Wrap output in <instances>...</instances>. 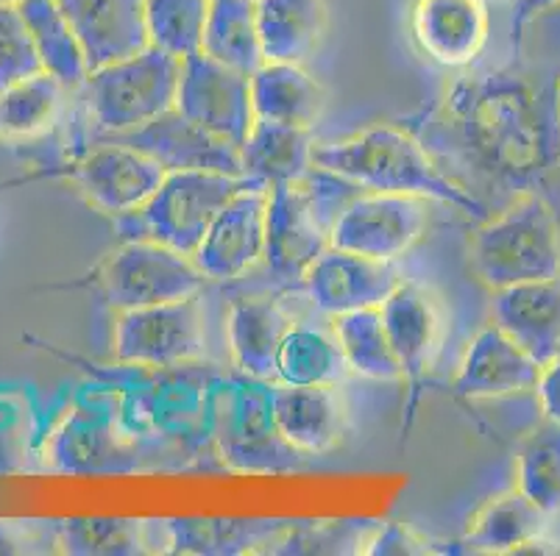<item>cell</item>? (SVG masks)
I'll use <instances>...</instances> for the list:
<instances>
[{"mask_svg": "<svg viewBox=\"0 0 560 556\" xmlns=\"http://www.w3.org/2000/svg\"><path fill=\"white\" fill-rule=\"evenodd\" d=\"M516 3H518V0H516Z\"/></svg>", "mask_w": 560, "mask_h": 556, "instance_id": "cell-44", "label": "cell"}, {"mask_svg": "<svg viewBox=\"0 0 560 556\" xmlns=\"http://www.w3.org/2000/svg\"><path fill=\"white\" fill-rule=\"evenodd\" d=\"M369 556H427L438 554L435 543L427 537H421L416 529H410L407 523H380L376 534L371 537Z\"/></svg>", "mask_w": 560, "mask_h": 556, "instance_id": "cell-38", "label": "cell"}, {"mask_svg": "<svg viewBox=\"0 0 560 556\" xmlns=\"http://www.w3.org/2000/svg\"><path fill=\"white\" fill-rule=\"evenodd\" d=\"M252 100L257 120L313 129L327 106V92L302 64L265 61L257 73H252Z\"/></svg>", "mask_w": 560, "mask_h": 556, "instance_id": "cell-25", "label": "cell"}, {"mask_svg": "<svg viewBox=\"0 0 560 556\" xmlns=\"http://www.w3.org/2000/svg\"><path fill=\"white\" fill-rule=\"evenodd\" d=\"M541 367V362L533 359L516 340L491 323L468 343L452 390L468 401L536 392Z\"/></svg>", "mask_w": 560, "mask_h": 556, "instance_id": "cell-15", "label": "cell"}, {"mask_svg": "<svg viewBox=\"0 0 560 556\" xmlns=\"http://www.w3.org/2000/svg\"><path fill=\"white\" fill-rule=\"evenodd\" d=\"M93 282L115 312L201 295L210 282L196 259L151 239H124L95 268Z\"/></svg>", "mask_w": 560, "mask_h": 556, "instance_id": "cell-7", "label": "cell"}, {"mask_svg": "<svg viewBox=\"0 0 560 556\" xmlns=\"http://www.w3.org/2000/svg\"><path fill=\"white\" fill-rule=\"evenodd\" d=\"M491 318L533 359L547 365L560 351V275L497 289Z\"/></svg>", "mask_w": 560, "mask_h": 556, "instance_id": "cell-19", "label": "cell"}, {"mask_svg": "<svg viewBox=\"0 0 560 556\" xmlns=\"http://www.w3.org/2000/svg\"><path fill=\"white\" fill-rule=\"evenodd\" d=\"M268 190L252 181L218 212L210 232L192 253L210 282H232L265 259V223H268Z\"/></svg>", "mask_w": 560, "mask_h": 556, "instance_id": "cell-12", "label": "cell"}, {"mask_svg": "<svg viewBox=\"0 0 560 556\" xmlns=\"http://www.w3.org/2000/svg\"><path fill=\"white\" fill-rule=\"evenodd\" d=\"M376 520H315V523H288L268 543L262 554L302 556V554H365L376 534Z\"/></svg>", "mask_w": 560, "mask_h": 556, "instance_id": "cell-35", "label": "cell"}, {"mask_svg": "<svg viewBox=\"0 0 560 556\" xmlns=\"http://www.w3.org/2000/svg\"><path fill=\"white\" fill-rule=\"evenodd\" d=\"M212 0H145L149 45L187 59L203 45Z\"/></svg>", "mask_w": 560, "mask_h": 556, "instance_id": "cell-36", "label": "cell"}, {"mask_svg": "<svg viewBox=\"0 0 560 556\" xmlns=\"http://www.w3.org/2000/svg\"><path fill=\"white\" fill-rule=\"evenodd\" d=\"M536 395L544 417H552V421L560 423V351L541 367Z\"/></svg>", "mask_w": 560, "mask_h": 556, "instance_id": "cell-39", "label": "cell"}, {"mask_svg": "<svg viewBox=\"0 0 560 556\" xmlns=\"http://www.w3.org/2000/svg\"><path fill=\"white\" fill-rule=\"evenodd\" d=\"M176 109L198 122L201 129L241 147L257 120L252 100V75L221 64L198 50L182 59Z\"/></svg>", "mask_w": 560, "mask_h": 556, "instance_id": "cell-10", "label": "cell"}, {"mask_svg": "<svg viewBox=\"0 0 560 556\" xmlns=\"http://www.w3.org/2000/svg\"><path fill=\"white\" fill-rule=\"evenodd\" d=\"M516 487L547 514H560V423L541 417L516 453Z\"/></svg>", "mask_w": 560, "mask_h": 556, "instance_id": "cell-33", "label": "cell"}, {"mask_svg": "<svg viewBox=\"0 0 560 556\" xmlns=\"http://www.w3.org/2000/svg\"><path fill=\"white\" fill-rule=\"evenodd\" d=\"M313 165L346 178L363 192H399L446 203L488 221L486 203L438 165L430 147L399 126H371L338 142H315Z\"/></svg>", "mask_w": 560, "mask_h": 556, "instance_id": "cell-2", "label": "cell"}, {"mask_svg": "<svg viewBox=\"0 0 560 556\" xmlns=\"http://www.w3.org/2000/svg\"><path fill=\"white\" fill-rule=\"evenodd\" d=\"M234 390L237 392H234L232 404H229L232 412H229L226 428H223V435H218L223 453L229 459H241L243 468L257 471L259 462L268 457H304L279 435L271 415V392H243L246 387H234Z\"/></svg>", "mask_w": 560, "mask_h": 556, "instance_id": "cell-27", "label": "cell"}, {"mask_svg": "<svg viewBox=\"0 0 560 556\" xmlns=\"http://www.w3.org/2000/svg\"><path fill=\"white\" fill-rule=\"evenodd\" d=\"M293 318L279 300L241 298L229 306L226 336L234 367L254 381H277V359Z\"/></svg>", "mask_w": 560, "mask_h": 556, "instance_id": "cell-21", "label": "cell"}, {"mask_svg": "<svg viewBox=\"0 0 560 556\" xmlns=\"http://www.w3.org/2000/svg\"><path fill=\"white\" fill-rule=\"evenodd\" d=\"M0 3H20V0H0Z\"/></svg>", "mask_w": 560, "mask_h": 556, "instance_id": "cell-42", "label": "cell"}, {"mask_svg": "<svg viewBox=\"0 0 560 556\" xmlns=\"http://www.w3.org/2000/svg\"><path fill=\"white\" fill-rule=\"evenodd\" d=\"M201 50L229 68L257 73L265 64L257 0H212Z\"/></svg>", "mask_w": 560, "mask_h": 556, "instance_id": "cell-29", "label": "cell"}, {"mask_svg": "<svg viewBox=\"0 0 560 556\" xmlns=\"http://www.w3.org/2000/svg\"><path fill=\"white\" fill-rule=\"evenodd\" d=\"M43 73L37 45L18 3H0V90Z\"/></svg>", "mask_w": 560, "mask_h": 556, "instance_id": "cell-37", "label": "cell"}, {"mask_svg": "<svg viewBox=\"0 0 560 556\" xmlns=\"http://www.w3.org/2000/svg\"><path fill=\"white\" fill-rule=\"evenodd\" d=\"M28 178H12V181H0V190H12V187H20V184H25Z\"/></svg>", "mask_w": 560, "mask_h": 556, "instance_id": "cell-41", "label": "cell"}, {"mask_svg": "<svg viewBox=\"0 0 560 556\" xmlns=\"http://www.w3.org/2000/svg\"><path fill=\"white\" fill-rule=\"evenodd\" d=\"M106 140L137 147L154 162H160L167 173L210 170L243 176L241 147H234L232 142L201 129L179 109L165 111L140 129L124 131V134H106Z\"/></svg>", "mask_w": 560, "mask_h": 556, "instance_id": "cell-13", "label": "cell"}, {"mask_svg": "<svg viewBox=\"0 0 560 556\" xmlns=\"http://www.w3.org/2000/svg\"><path fill=\"white\" fill-rule=\"evenodd\" d=\"M151 545L149 527L131 518H70L56 527V551L70 556H135Z\"/></svg>", "mask_w": 560, "mask_h": 556, "instance_id": "cell-34", "label": "cell"}, {"mask_svg": "<svg viewBox=\"0 0 560 556\" xmlns=\"http://www.w3.org/2000/svg\"><path fill=\"white\" fill-rule=\"evenodd\" d=\"M37 543L39 537L32 523H23V520H0V556L32 554Z\"/></svg>", "mask_w": 560, "mask_h": 556, "instance_id": "cell-40", "label": "cell"}, {"mask_svg": "<svg viewBox=\"0 0 560 556\" xmlns=\"http://www.w3.org/2000/svg\"><path fill=\"white\" fill-rule=\"evenodd\" d=\"M360 192L351 181L318 167L299 181L273 184L268 190L265 262L279 282L304 284L315 259L332 245L338 214Z\"/></svg>", "mask_w": 560, "mask_h": 556, "instance_id": "cell-3", "label": "cell"}, {"mask_svg": "<svg viewBox=\"0 0 560 556\" xmlns=\"http://www.w3.org/2000/svg\"><path fill=\"white\" fill-rule=\"evenodd\" d=\"M248 184L252 178L226 176V173H167L160 190L137 212L115 217L117 232L124 239H151L192 257L218 212Z\"/></svg>", "mask_w": 560, "mask_h": 556, "instance_id": "cell-5", "label": "cell"}, {"mask_svg": "<svg viewBox=\"0 0 560 556\" xmlns=\"http://www.w3.org/2000/svg\"><path fill=\"white\" fill-rule=\"evenodd\" d=\"M84 45L90 70L149 48L145 0H59Z\"/></svg>", "mask_w": 560, "mask_h": 556, "instance_id": "cell-20", "label": "cell"}, {"mask_svg": "<svg viewBox=\"0 0 560 556\" xmlns=\"http://www.w3.org/2000/svg\"><path fill=\"white\" fill-rule=\"evenodd\" d=\"M68 86L43 73L0 90V140H32L56 122Z\"/></svg>", "mask_w": 560, "mask_h": 556, "instance_id": "cell-32", "label": "cell"}, {"mask_svg": "<svg viewBox=\"0 0 560 556\" xmlns=\"http://www.w3.org/2000/svg\"><path fill=\"white\" fill-rule=\"evenodd\" d=\"M271 415L282 440L304 457L335 451L346 435V406L338 387H299L273 381Z\"/></svg>", "mask_w": 560, "mask_h": 556, "instance_id": "cell-17", "label": "cell"}, {"mask_svg": "<svg viewBox=\"0 0 560 556\" xmlns=\"http://www.w3.org/2000/svg\"><path fill=\"white\" fill-rule=\"evenodd\" d=\"M349 376V365L338 336L313 326H296L284 334L277 359V385L338 387Z\"/></svg>", "mask_w": 560, "mask_h": 556, "instance_id": "cell-30", "label": "cell"}, {"mask_svg": "<svg viewBox=\"0 0 560 556\" xmlns=\"http://www.w3.org/2000/svg\"><path fill=\"white\" fill-rule=\"evenodd\" d=\"M432 137L452 159L493 187H527L555 162L558 106L516 73L466 79L446 92Z\"/></svg>", "mask_w": 560, "mask_h": 556, "instance_id": "cell-1", "label": "cell"}, {"mask_svg": "<svg viewBox=\"0 0 560 556\" xmlns=\"http://www.w3.org/2000/svg\"><path fill=\"white\" fill-rule=\"evenodd\" d=\"M179 79V56L149 45L140 54L90 70L79 90L95 126L104 134H124L176 109Z\"/></svg>", "mask_w": 560, "mask_h": 556, "instance_id": "cell-6", "label": "cell"}, {"mask_svg": "<svg viewBox=\"0 0 560 556\" xmlns=\"http://www.w3.org/2000/svg\"><path fill=\"white\" fill-rule=\"evenodd\" d=\"M430 223V201L399 192H360L332 226V245L351 253L396 262L419 242Z\"/></svg>", "mask_w": 560, "mask_h": 556, "instance_id": "cell-9", "label": "cell"}, {"mask_svg": "<svg viewBox=\"0 0 560 556\" xmlns=\"http://www.w3.org/2000/svg\"><path fill=\"white\" fill-rule=\"evenodd\" d=\"M401 284L394 262L351 253L329 245L304 275V289L318 312L338 318L358 309L382 306Z\"/></svg>", "mask_w": 560, "mask_h": 556, "instance_id": "cell-14", "label": "cell"}, {"mask_svg": "<svg viewBox=\"0 0 560 556\" xmlns=\"http://www.w3.org/2000/svg\"><path fill=\"white\" fill-rule=\"evenodd\" d=\"M165 176L167 170L160 162L115 140H104L98 147L86 151L70 170L84 201L109 217L137 212L160 190Z\"/></svg>", "mask_w": 560, "mask_h": 556, "instance_id": "cell-11", "label": "cell"}, {"mask_svg": "<svg viewBox=\"0 0 560 556\" xmlns=\"http://www.w3.org/2000/svg\"><path fill=\"white\" fill-rule=\"evenodd\" d=\"M18 7L32 31L45 73L62 81L68 90H79L90 75V61L62 3L59 0H20Z\"/></svg>", "mask_w": 560, "mask_h": 556, "instance_id": "cell-28", "label": "cell"}, {"mask_svg": "<svg viewBox=\"0 0 560 556\" xmlns=\"http://www.w3.org/2000/svg\"><path fill=\"white\" fill-rule=\"evenodd\" d=\"M288 520L257 518H176L165 520V543L173 554L234 556L262 554Z\"/></svg>", "mask_w": 560, "mask_h": 556, "instance_id": "cell-24", "label": "cell"}, {"mask_svg": "<svg viewBox=\"0 0 560 556\" xmlns=\"http://www.w3.org/2000/svg\"><path fill=\"white\" fill-rule=\"evenodd\" d=\"M332 331L351 374L374 381H405L380 306L338 315L332 318Z\"/></svg>", "mask_w": 560, "mask_h": 556, "instance_id": "cell-31", "label": "cell"}, {"mask_svg": "<svg viewBox=\"0 0 560 556\" xmlns=\"http://www.w3.org/2000/svg\"><path fill=\"white\" fill-rule=\"evenodd\" d=\"M265 61L302 64L324 39L327 0H257Z\"/></svg>", "mask_w": 560, "mask_h": 556, "instance_id": "cell-26", "label": "cell"}, {"mask_svg": "<svg viewBox=\"0 0 560 556\" xmlns=\"http://www.w3.org/2000/svg\"><path fill=\"white\" fill-rule=\"evenodd\" d=\"M549 520L552 514L516 487L477 509L463 543L475 554H524L547 540Z\"/></svg>", "mask_w": 560, "mask_h": 556, "instance_id": "cell-22", "label": "cell"}, {"mask_svg": "<svg viewBox=\"0 0 560 556\" xmlns=\"http://www.w3.org/2000/svg\"><path fill=\"white\" fill-rule=\"evenodd\" d=\"M201 298L171 300V304L126 309L115 318L112 351L120 365L129 367H182L203 354Z\"/></svg>", "mask_w": 560, "mask_h": 556, "instance_id": "cell-8", "label": "cell"}, {"mask_svg": "<svg viewBox=\"0 0 560 556\" xmlns=\"http://www.w3.org/2000/svg\"><path fill=\"white\" fill-rule=\"evenodd\" d=\"M410 34L441 68H468L488 43V0H416Z\"/></svg>", "mask_w": 560, "mask_h": 556, "instance_id": "cell-16", "label": "cell"}, {"mask_svg": "<svg viewBox=\"0 0 560 556\" xmlns=\"http://www.w3.org/2000/svg\"><path fill=\"white\" fill-rule=\"evenodd\" d=\"M558 111H560V86H558Z\"/></svg>", "mask_w": 560, "mask_h": 556, "instance_id": "cell-43", "label": "cell"}, {"mask_svg": "<svg viewBox=\"0 0 560 556\" xmlns=\"http://www.w3.org/2000/svg\"><path fill=\"white\" fill-rule=\"evenodd\" d=\"M313 129L290 122L254 120L246 142L241 145L243 176L273 187V184L299 181L313 170Z\"/></svg>", "mask_w": 560, "mask_h": 556, "instance_id": "cell-23", "label": "cell"}, {"mask_svg": "<svg viewBox=\"0 0 560 556\" xmlns=\"http://www.w3.org/2000/svg\"><path fill=\"white\" fill-rule=\"evenodd\" d=\"M471 270L488 289L560 275V226L552 206L524 192L511 209L482 221L468 242Z\"/></svg>", "mask_w": 560, "mask_h": 556, "instance_id": "cell-4", "label": "cell"}, {"mask_svg": "<svg viewBox=\"0 0 560 556\" xmlns=\"http://www.w3.org/2000/svg\"><path fill=\"white\" fill-rule=\"evenodd\" d=\"M385 331L401 365V376L410 387L424 381L427 370L435 362L441 336H444V315L441 306L419 284L401 282L380 306Z\"/></svg>", "mask_w": 560, "mask_h": 556, "instance_id": "cell-18", "label": "cell"}]
</instances>
